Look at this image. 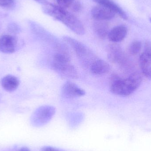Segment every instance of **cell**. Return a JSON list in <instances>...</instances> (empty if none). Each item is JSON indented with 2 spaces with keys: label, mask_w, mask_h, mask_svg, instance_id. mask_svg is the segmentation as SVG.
I'll return each mask as SVG.
<instances>
[{
  "label": "cell",
  "mask_w": 151,
  "mask_h": 151,
  "mask_svg": "<svg viewBox=\"0 0 151 151\" xmlns=\"http://www.w3.org/2000/svg\"><path fill=\"white\" fill-rule=\"evenodd\" d=\"M19 79L15 76H5L1 80V85L3 88L8 92H12L17 89L19 86Z\"/></svg>",
  "instance_id": "cell-11"
},
{
  "label": "cell",
  "mask_w": 151,
  "mask_h": 151,
  "mask_svg": "<svg viewBox=\"0 0 151 151\" xmlns=\"http://www.w3.org/2000/svg\"><path fill=\"white\" fill-rule=\"evenodd\" d=\"M62 94L65 98L73 99L83 96L85 91L74 83L67 81L62 87Z\"/></svg>",
  "instance_id": "cell-6"
},
{
  "label": "cell",
  "mask_w": 151,
  "mask_h": 151,
  "mask_svg": "<svg viewBox=\"0 0 151 151\" xmlns=\"http://www.w3.org/2000/svg\"><path fill=\"white\" fill-rule=\"evenodd\" d=\"M55 112V108L52 106L46 105L40 106L33 114V121L39 125H44L52 119Z\"/></svg>",
  "instance_id": "cell-5"
},
{
  "label": "cell",
  "mask_w": 151,
  "mask_h": 151,
  "mask_svg": "<svg viewBox=\"0 0 151 151\" xmlns=\"http://www.w3.org/2000/svg\"><path fill=\"white\" fill-rule=\"evenodd\" d=\"M150 22H151V18H150Z\"/></svg>",
  "instance_id": "cell-24"
},
{
  "label": "cell",
  "mask_w": 151,
  "mask_h": 151,
  "mask_svg": "<svg viewBox=\"0 0 151 151\" xmlns=\"http://www.w3.org/2000/svg\"><path fill=\"white\" fill-rule=\"evenodd\" d=\"M122 49L119 45L112 44L108 47L107 58L110 62L113 63H120L123 59Z\"/></svg>",
  "instance_id": "cell-12"
},
{
  "label": "cell",
  "mask_w": 151,
  "mask_h": 151,
  "mask_svg": "<svg viewBox=\"0 0 151 151\" xmlns=\"http://www.w3.org/2000/svg\"><path fill=\"white\" fill-rule=\"evenodd\" d=\"M127 34V28L124 25L117 26L109 32L108 39L110 41L118 42L123 40Z\"/></svg>",
  "instance_id": "cell-9"
},
{
  "label": "cell",
  "mask_w": 151,
  "mask_h": 151,
  "mask_svg": "<svg viewBox=\"0 0 151 151\" xmlns=\"http://www.w3.org/2000/svg\"><path fill=\"white\" fill-rule=\"evenodd\" d=\"M17 48V40L14 36L4 35L0 37V52L12 54L16 51Z\"/></svg>",
  "instance_id": "cell-8"
},
{
  "label": "cell",
  "mask_w": 151,
  "mask_h": 151,
  "mask_svg": "<svg viewBox=\"0 0 151 151\" xmlns=\"http://www.w3.org/2000/svg\"><path fill=\"white\" fill-rule=\"evenodd\" d=\"M116 13L107 7L99 5L94 6L91 10L92 17L96 20L106 21L113 18Z\"/></svg>",
  "instance_id": "cell-7"
},
{
  "label": "cell",
  "mask_w": 151,
  "mask_h": 151,
  "mask_svg": "<svg viewBox=\"0 0 151 151\" xmlns=\"http://www.w3.org/2000/svg\"><path fill=\"white\" fill-rule=\"evenodd\" d=\"M141 48H142V43L139 41H134L131 43L129 46V52L132 55H137L140 52Z\"/></svg>",
  "instance_id": "cell-16"
},
{
  "label": "cell",
  "mask_w": 151,
  "mask_h": 151,
  "mask_svg": "<svg viewBox=\"0 0 151 151\" xmlns=\"http://www.w3.org/2000/svg\"><path fill=\"white\" fill-rule=\"evenodd\" d=\"M18 151H31L29 148L27 147H22Z\"/></svg>",
  "instance_id": "cell-22"
},
{
  "label": "cell",
  "mask_w": 151,
  "mask_h": 151,
  "mask_svg": "<svg viewBox=\"0 0 151 151\" xmlns=\"http://www.w3.org/2000/svg\"><path fill=\"white\" fill-rule=\"evenodd\" d=\"M74 1L75 0H57L58 6L64 9L71 6Z\"/></svg>",
  "instance_id": "cell-17"
},
{
  "label": "cell",
  "mask_w": 151,
  "mask_h": 151,
  "mask_svg": "<svg viewBox=\"0 0 151 151\" xmlns=\"http://www.w3.org/2000/svg\"><path fill=\"white\" fill-rule=\"evenodd\" d=\"M93 29L97 36L101 39H104L108 36L109 27L106 21L96 20L93 24Z\"/></svg>",
  "instance_id": "cell-15"
},
{
  "label": "cell",
  "mask_w": 151,
  "mask_h": 151,
  "mask_svg": "<svg viewBox=\"0 0 151 151\" xmlns=\"http://www.w3.org/2000/svg\"><path fill=\"white\" fill-rule=\"evenodd\" d=\"M140 65L144 75L151 79V55L144 52L140 56Z\"/></svg>",
  "instance_id": "cell-14"
},
{
  "label": "cell",
  "mask_w": 151,
  "mask_h": 151,
  "mask_svg": "<svg viewBox=\"0 0 151 151\" xmlns=\"http://www.w3.org/2000/svg\"><path fill=\"white\" fill-rule=\"evenodd\" d=\"M144 52L149 55H151V42L150 41H146L145 44Z\"/></svg>",
  "instance_id": "cell-20"
},
{
  "label": "cell",
  "mask_w": 151,
  "mask_h": 151,
  "mask_svg": "<svg viewBox=\"0 0 151 151\" xmlns=\"http://www.w3.org/2000/svg\"><path fill=\"white\" fill-rule=\"evenodd\" d=\"M14 3L13 0H0V6L3 7H9Z\"/></svg>",
  "instance_id": "cell-19"
},
{
  "label": "cell",
  "mask_w": 151,
  "mask_h": 151,
  "mask_svg": "<svg viewBox=\"0 0 151 151\" xmlns=\"http://www.w3.org/2000/svg\"><path fill=\"white\" fill-rule=\"evenodd\" d=\"M110 65L102 59H96L90 66V70L92 74L102 75L106 74L110 70Z\"/></svg>",
  "instance_id": "cell-10"
},
{
  "label": "cell",
  "mask_w": 151,
  "mask_h": 151,
  "mask_svg": "<svg viewBox=\"0 0 151 151\" xmlns=\"http://www.w3.org/2000/svg\"><path fill=\"white\" fill-rule=\"evenodd\" d=\"M63 40L72 48L78 58L85 63H88L91 59L95 56L91 50L81 42L68 36H63Z\"/></svg>",
  "instance_id": "cell-4"
},
{
  "label": "cell",
  "mask_w": 151,
  "mask_h": 151,
  "mask_svg": "<svg viewBox=\"0 0 151 151\" xmlns=\"http://www.w3.org/2000/svg\"><path fill=\"white\" fill-rule=\"evenodd\" d=\"M142 79L140 73H137L131 74L126 79H122L114 74L110 79V89L115 95L124 96H129L140 86Z\"/></svg>",
  "instance_id": "cell-2"
},
{
  "label": "cell",
  "mask_w": 151,
  "mask_h": 151,
  "mask_svg": "<svg viewBox=\"0 0 151 151\" xmlns=\"http://www.w3.org/2000/svg\"><path fill=\"white\" fill-rule=\"evenodd\" d=\"M36 1L38 2L39 3L42 4H44L46 3V2H47V1L46 0H35Z\"/></svg>",
  "instance_id": "cell-23"
},
{
  "label": "cell",
  "mask_w": 151,
  "mask_h": 151,
  "mask_svg": "<svg viewBox=\"0 0 151 151\" xmlns=\"http://www.w3.org/2000/svg\"><path fill=\"white\" fill-rule=\"evenodd\" d=\"M99 5L107 7L113 11L116 14L119 15L123 19H127L128 17L126 12L112 0H92Z\"/></svg>",
  "instance_id": "cell-13"
},
{
  "label": "cell",
  "mask_w": 151,
  "mask_h": 151,
  "mask_svg": "<svg viewBox=\"0 0 151 151\" xmlns=\"http://www.w3.org/2000/svg\"><path fill=\"white\" fill-rule=\"evenodd\" d=\"M71 9L75 12H79L81 11L82 6L80 2L78 1H74L71 5Z\"/></svg>",
  "instance_id": "cell-18"
},
{
  "label": "cell",
  "mask_w": 151,
  "mask_h": 151,
  "mask_svg": "<svg viewBox=\"0 0 151 151\" xmlns=\"http://www.w3.org/2000/svg\"><path fill=\"white\" fill-rule=\"evenodd\" d=\"M42 9L45 14L62 22L76 34H85V28L82 22L65 9L47 2L42 4Z\"/></svg>",
  "instance_id": "cell-1"
},
{
  "label": "cell",
  "mask_w": 151,
  "mask_h": 151,
  "mask_svg": "<svg viewBox=\"0 0 151 151\" xmlns=\"http://www.w3.org/2000/svg\"><path fill=\"white\" fill-rule=\"evenodd\" d=\"M42 151H60L56 148H54L52 146H43L41 149Z\"/></svg>",
  "instance_id": "cell-21"
},
{
  "label": "cell",
  "mask_w": 151,
  "mask_h": 151,
  "mask_svg": "<svg viewBox=\"0 0 151 151\" xmlns=\"http://www.w3.org/2000/svg\"><path fill=\"white\" fill-rule=\"evenodd\" d=\"M71 58L69 52L56 53L52 60V69L64 78L76 79L78 78L77 70L70 63Z\"/></svg>",
  "instance_id": "cell-3"
}]
</instances>
